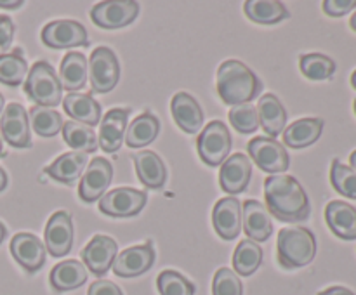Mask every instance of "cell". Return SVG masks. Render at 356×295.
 I'll return each instance as SVG.
<instances>
[{
    "instance_id": "obj_1",
    "label": "cell",
    "mask_w": 356,
    "mask_h": 295,
    "mask_svg": "<svg viewBox=\"0 0 356 295\" xmlns=\"http://www.w3.org/2000/svg\"><path fill=\"white\" fill-rule=\"evenodd\" d=\"M268 212L284 222H299L309 217V200L301 184L292 176H270L264 180Z\"/></svg>"
},
{
    "instance_id": "obj_2",
    "label": "cell",
    "mask_w": 356,
    "mask_h": 295,
    "mask_svg": "<svg viewBox=\"0 0 356 295\" xmlns=\"http://www.w3.org/2000/svg\"><path fill=\"white\" fill-rule=\"evenodd\" d=\"M218 94L228 106L249 104L263 90V82L250 68L236 59H228L218 69Z\"/></svg>"
},
{
    "instance_id": "obj_3",
    "label": "cell",
    "mask_w": 356,
    "mask_h": 295,
    "mask_svg": "<svg viewBox=\"0 0 356 295\" xmlns=\"http://www.w3.org/2000/svg\"><path fill=\"white\" fill-rule=\"evenodd\" d=\"M278 262L285 269L308 266L316 255V239L306 228H284L278 233Z\"/></svg>"
},
{
    "instance_id": "obj_4",
    "label": "cell",
    "mask_w": 356,
    "mask_h": 295,
    "mask_svg": "<svg viewBox=\"0 0 356 295\" xmlns=\"http://www.w3.org/2000/svg\"><path fill=\"white\" fill-rule=\"evenodd\" d=\"M24 92L37 106L54 110V106L61 103V82L47 61H37L31 66L24 80Z\"/></svg>"
},
{
    "instance_id": "obj_5",
    "label": "cell",
    "mask_w": 356,
    "mask_h": 295,
    "mask_svg": "<svg viewBox=\"0 0 356 295\" xmlns=\"http://www.w3.org/2000/svg\"><path fill=\"white\" fill-rule=\"evenodd\" d=\"M198 155L207 165L219 167L232 149V134L222 121L212 120L197 139Z\"/></svg>"
},
{
    "instance_id": "obj_6",
    "label": "cell",
    "mask_w": 356,
    "mask_h": 295,
    "mask_svg": "<svg viewBox=\"0 0 356 295\" xmlns=\"http://www.w3.org/2000/svg\"><path fill=\"white\" fill-rule=\"evenodd\" d=\"M89 80L94 92L106 94L115 89L120 78V65L110 47H96L90 54Z\"/></svg>"
},
{
    "instance_id": "obj_7",
    "label": "cell",
    "mask_w": 356,
    "mask_h": 295,
    "mask_svg": "<svg viewBox=\"0 0 356 295\" xmlns=\"http://www.w3.org/2000/svg\"><path fill=\"white\" fill-rule=\"evenodd\" d=\"M139 3L132 0H106L90 9V19L104 30L127 26L138 17Z\"/></svg>"
},
{
    "instance_id": "obj_8",
    "label": "cell",
    "mask_w": 356,
    "mask_h": 295,
    "mask_svg": "<svg viewBox=\"0 0 356 295\" xmlns=\"http://www.w3.org/2000/svg\"><path fill=\"white\" fill-rule=\"evenodd\" d=\"M249 155L261 170L270 174L285 172L291 165V156L282 142L271 137H254L249 142Z\"/></svg>"
},
{
    "instance_id": "obj_9",
    "label": "cell",
    "mask_w": 356,
    "mask_h": 295,
    "mask_svg": "<svg viewBox=\"0 0 356 295\" xmlns=\"http://www.w3.org/2000/svg\"><path fill=\"white\" fill-rule=\"evenodd\" d=\"M42 42L51 49L87 47V30L73 19H58L47 23L42 30Z\"/></svg>"
},
{
    "instance_id": "obj_10",
    "label": "cell",
    "mask_w": 356,
    "mask_h": 295,
    "mask_svg": "<svg viewBox=\"0 0 356 295\" xmlns=\"http://www.w3.org/2000/svg\"><path fill=\"white\" fill-rule=\"evenodd\" d=\"M145 191L134 187H117L101 198L99 210L110 217H132L139 214L146 205Z\"/></svg>"
},
{
    "instance_id": "obj_11",
    "label": "cell",
    "mask_w": 356,
    "mask_h": 295,
    "mask_svg": "<svg viewBox=\"0 0 356 295\" xmlns=\"http://www.w3.org/2000/svg\"><path fill=\"white\" fill-rule=\"evenodd\" d=\"M111 179H113V167L103 156H97L87 167L86 174L80 179L79 194L82 201L86 203H92V201L99 200L106 194L108 186H110Z\"/></svg>"
},
{
    "instance_id": "obj_12",
    "label": "cell",
    "mask_w": 356,
    "mask_h": 295,
    "mask_svg": "<svg viewBox=\"0 0 356 295\" xmlns=\"http://www.w3.org/2000/svg\"><path fill=\"white\" fill-rule=\"evenodd\" d=\"M0 130H2L3 139L9 142L13 148H30V120L19 103H10L3 110L2 118H0Z\"/></svg>"
},
{
    "instance_id": "obj_13",
    "label": "cell",
    "mask_w": 356,
    "mask_h": 295,
    "mask_svg": "<svg viewBox=\"0 0 356 295\" xmlns=\"http://www.w3.org/2000/svg\"><path fill=\"white\" fill-rule=\"evenodd\" d=\"M73 222L72 215L65 210L52 214L45 226V246L52 257H63L72 250Z\"/></svg>"
},
{
    "instance_id": "obj_14",
    "label": "cell",
    "mask_w": 356,
    "mask_h": 295,
    "mask_svg": "<svg viewBox=\"0 0 356 295\" xmlns=\"http://www.w3.org/2000/svg\"><path fill=\"white\" fill-rule=\"evenodd\" d=\"M117 252L118 245L113 238L106 235H96L82 250V259L96 276H103L113 266Z\"/></svg>"
},
{
    "instance_id": "obj_15",
    "label": "cell",
    "mask_w": 356,
    "mask_h": 295,
    "mask_svg": "<svg viewBox=\"0 0 356 295\" xmlns=\"http://www.w3.org/2000/svg\"><path fill=\"white\" fill-rule=\"evenodd\" d=\"M10 253L28 273H35L45 262V245L31 233H17L10 239Z\"/></svg>"
},
{
    "instance_id": "obj_16",
    "label": "cell",
    "mask_w": 356,
    "mask_h": 295,
    "mask_svg": "<svg viewBox=\"0 0 356 295\" xmlns=\"http://www.w3.org/2000/svg\"><path fill=\"white\" fill-rule=\"evenodd\" d=\"M155 262V250L152 243L131 246L117 255L113 260V273L122 278H134L146 273Z\"/></svg>"
},
{
    "instance_id": "obj_17",
    "label": "cell",
    "mask_w": 356,
    "mask_h": 295,
    "mask_svg": "<svg viewBox=\"0 0 356 295\" xmlns=\"http://www.w3.org/2000/svg\"><path fill=\"white\" fill-rule=\"evenodd\" d=\"M250 176H252L250 160L243 153H235L222 162L221 172H219V184L226 193H242L249 186Z\"/></svg>"
},
{
    "instance_id": "obj_18",
    "label": "cell",
    "mask_w": 356,
    "mask_h": 295,
    "mask_svg": "<svg viewBox=\"0 0 356 295\" xmlns=\"http://www.w3.org/2000/svg\"><path fill=\"white\" fill-rule=\"evenodd\" d=\"M129 115H131L129 108H113L101 120L99 146L106 153H115L122 148L127 132Z\"/></svg>"
},
{
    "instance_id": "obj_19",
    "label": "cell",
    "mask_w": 356,
    "mask_h": 295,
    "mask_svg": "<svg viewBox=\"0 0 356 295\" xmlns=\"http://www.w3.org/2000/svg\"><path fill=\"white\" fill-rule=\"evenodd\" d=\"M216 233L225 239H233L238 236L242 228V205L236 198L226 196L216 203L212 212Z\"/></svg>"
},
{
    "instance_id": "obj_20",
    "label": "cell",
    "mask_w": 356,
    "mask_h": 295,
    "mask_svg": "<svg viewBox=\"0 0 356 295\" xmlns=\"http://www.w3.org/2000/svg\"><path fill=\"white\" fill-rule=\"evenodd\" d=\"M243 231L252 242H266L273 233V222L268 208L257 200H247L242 207Z\"/></svg>"
},
{
    "instance_id": "obj_21",
    "label": "cell",
    "mask_w": 356,
    "mask_h": 295,
    "mask_svg": "<svg viewBox=\"0 0 356 295\" xmlns=\"http://www.w3.org/2000/svg\"><path fill=\"white\" fill-rule=\"evenodd\" d=\"M170 110H172V117L176 124L186 134H197L202 125H204V111H202L200 104L188 92H177L172 97Z\"/></svg>"
},
{
    "instance_id": "obj_22",
    "label": "cell",
    "mask_w": 356,
    "mask_h": 295,
    "mask_svg": "<svg viewBox=\"0 0 356 295\" xmlns=\"http://www.w3.org/2000/svg\"><path fill=\"white\" fill-rule=\"evenodd\" d=\"M63 108L73 121L96 127L101 121V106L90 94L70 92L63 99Z\"/></svg>"
},
{
    "instance_id": "obj_23",
    "label": "cell",
    "mask_w": 356,
    "mask_h": 295,
    "mask_svg": "<svg viewBox=\"0 0 356 295\" xmlns=\"http://www.w3.org/2000/svg\"><path fill=\"white\" fill-rule=\"evenodd\" d=\"M325 221L330 231L343 239H356V208L334 200L325 208Z\"/></svg>"
},
{
    "instance_id": "obj_24",
    "label": "cell",
    "mask_w": 356,
    "mask_h": 295,
    "mask_svg": "<svg viewBox=\"0 0 356 295\" xmlns=\"http://www.w3.org/2000/svg\"><path fill=\"white\" fill-rule=\"evenodd\" d=\"M139 180L149 189H160L167 180V170L162 158L153 151H139L132 156Z\"/></svg>"
},
{
    "instance_id": "obj_25",
    "label": "cell",
    "mask_w": 356,
    "mask_h": 295,
    "mask_svg": "<svg viewBox=\"0 0 356 295\" xmlns=\"http://www.w3.org/2000/svg\"><path fill=\"white\" fill-rule=\"evenodd\" d=\"M87 162L89 160H87L86 153L70 151L56 158L49 167H45V174L63 184H73L80 179Z\"/></svg>"
},
{
    "instance_id": "obj_26",
    "label": "cell",
    "mask_w": 356,
    "mask_h": 295,
    "mask_svg": "<svg viewBox=\"0 0 356 295\" xmlns=\"http://www.w3.org/2000/svg\"><path fill=\"white\" fill-rule=\"evenodd\" d=\"M257 115H259L261 127L271 139L284 132L285 124H287V111L273 94L261 96L259 104H257Z\"/></svg>"
},
{
    "instance_id": "obj_27",
    "label": "cell",
    "mask_w": 356,
    "mask_h": 295,
    "mask_svg": "<svg viewBox=\"0 0 356 295\" xmlns=\"http://www.w3.org/2000/svg\"><path fill=\"white\" fill-rule=\"evenodd\" d=\"M323 120L320 118H301L284 130V142L289 148L302 149L316 142L322 135Z\"/></svg>"
},
{
    "instance_id": "obj_28",
    "label": "cell",
    "mask_w": 356,
    "mask_h": 295,
    "mask_svg": "<svg viewBox=\"0 0 356 295\" xmlns=\"http://www.w3.org/2000/svg\"><path fill=\"white\" fill-rule=\"evenodd\" d=\"M51 285L58 292L75 290L87 281V269L80 260H63L51 271Z\"/></svg>"
},
{
    "instance_id": "obj_29",
    "label": "cell",
    "mask_w": 356,
    "mask_h": 295,
    "mask_svg": "<svg viewBox=\"0 0 356 295\" xmlns=\"http://www.w3.org/2000/svg\"><path fill=\"white\" fill-rule=\"evenodd\" d=\"M87 59L82 52H68L59 66V82L70 92L86 87Z\"/></svg>"
},
{
    "instance_id": "obj_30",
    "label": "cell",
    "mask_w": 356,
    "mask_h": 295,
    "mask_svg": "<svg viewBox=\"0 0 356 295\" xmlns=\"http://www.w3.org/2000/svg\"><path fill=\"white\" fill-rule=\"evenodd\" d=\"M160 132V121L155 115L143 113L127 127L125 142L129 148H145L149 142L155 141Z\"/></svg>"
},
{
    "instance_id": "obj_31",
    "label": "cell",
    "mask_w": 356,
    "mask_h": 295,
    "mask_svg": "<svg viewBox=\"0 0 356 295\" xmlns=\"http://www.w3.org/2000/svg\"><path fill=\"white\" fill-rule=\"evenodd\" d=\"M247 17L259 24H275L289 17V9L277 0H249L243 3Z\"/></svg>"
},
{
    "instance_id": "obj_32",
    "label": "cell",
    "mask_w": 356,
    "mask_h": 295,
    "mask_svg": "<svg viewBox=\"0 0 356 295\" xmlns=\"http://www.w3.org/2000/svg\"><path fill=\"white\" fill-rule=\"evenodd\" d=\"M63 139L73 151L80 153H94L97 149V139L96 132L89 125L79 124V121L68 120L63 124Z\"/></svg>"
},
{
    "instance_id": "obj_33",
    "label": "cell",
    "mask_w": 356,
    "mask_h": 295,
    "mask_svg": "<svg viewBox=\"0 0 356 295\" xmlns=\"http://www.w3.org/2000/svg\"><path fill=\"white\" fill-rule=\"evenodd\" d=\"M263 262V250L252 239H242L236 245L235 253H233V267L235 273L242 276H250L257 271V267Z\"/></svg>"
},
{
    "instance_id": "obj_34",
    "label": "cell",
    "mask_w": 356,
    "mask_h": 295,
    "mask_svg": "<svg viewBox=\"0 0 356 295\" xmlns=\"http://www.w3.org/2000/svg\"><path fill=\"white\" fill-rule=\"evenodd\" d=\"M28 62L23 58L21 49L0 56V83L9 87H17L26 80Z\"/></svg>"
},
{
    "instance_id": "obj_35",
    "label": "cell",
    "mask_w": 356,
    "mask_h": 295,
    "mask_svg": "<svg viewBox=\"0 0 356 295\" xmlns=\"http://www.w3.org/2000/svg\"><path fill=\"white\" fill-rule=\"evenodd\" d=\"M30 124L35 134L42 135V137H54L63 128V118L52 108L33 106L30 111Z\"/></svg>"
},
{
    "instance_id": "obj_36",
    "label": "cell",
    "mask_w": 356,
    "mask_h": 295,
    "mask_svg": "<svg viewBox=\"0 0 356 295\" xmlns=\"http://www.w3.org/2000/svg\"><path fill=\"white\" fill-rule=\"evenodd\" d=\"M302 75L309 80H327L336 71V62L323 54H305L299 59Z\"/></svg>"
},
{
    "instance_id": "obj_37",
    "label": "cell",
    "mask_w": 356,
    "mask_h": 295,
    "mask_svg": "<svg viewBox=\"0 0 356 295\" xmlns=\"http://www.w3.org/2000/svg\"><path fill=\"white\" fill-rule=\"evenodd\" d=\"M330 180L337 193L356 200V172L351 167L344 165L339 160H334L332 169H330Z\"/></svg>"
},
{
    "instance_id": "obj_38",
    "label": "cell",
    "mask_w": 356,
    "mask_h": 295,
    "mask_svg": "<svg viewBox=\"0 0 356 295\" xmlns=\"http://www.w3.org/2000/svg\"><path fill=\"white\" fill-rule=\"evenodd\" d=\"M160 295H195V285L177 271H163L156 280Z\"/></svg>"
},
{
    "instance_id": "obj_39",
    "label": "cell",
    "mask_w": 356,
    "mask_h": 295,
    "mask_svg": "<svg viewBox=\"0 0 356 295\" xmlns=\"http://www.w3.org/2000/svg\"><path fill=\"white\" fill-rule=\"evenodd\" d=\"M229 121H232L233 128L238 130L240 134H252L259 127L257 108L252 106V104L232 106V110H229Z\"/></svg>"
},
{
    "instance_id": "obj_40",
    "label": "cell",
    "mask_w": 356,
    "mask_h": 295,
    "mask_svg": "<svg viewBox=\"0 0 356 295\" xmlns=\"http://www.w3.org/2000/svg\"><path fill=\"white\" fill-rule=\"evenodd\" d=\"M212 292L214 295H242L243 287L238 274L233 273L228 267H221L214 276Z\"/></svg>"
},
{
    "instance_id": "obj_41",
    "label": "cell",
    "mask_w": 356,
    "mask_h": 295,
    "mask_svg": "<svg viewBox=\"0 0 356 295\" xmlns=\"http://www.w3.org/2000/svg\"><path fill=\"white\" fill-rule=\"evenodd\" d=\"M14 40V23L9 16L0 14V56L9 54L10 44Z\"/></svg>"
},
{
    "instance_id": "obj_42",
    "label": "cell",
    "mask_w": 356,
    "mask_h": 295,
    "mask_svg": "<svg viewBox=\"0 0 356 295\" xmlns=\"http://www.w3.org/2000/svg\"><path fill=\"white\" fill-rule=\"evenodd\" d=\"M356 7V0H325L323 10L332 17H341L344 14L351 12Z\"/></svg>"
},
{
    "instance_id": "obj_43",
    "label": "cell",
    "mask_w": 356,
    "mask_h": 295,
    "mask_svg": "<svg viewBox=\"0 0 356 295\" xmlns=\"http://www.w3.org/2000/svg\"><path fill=\"white\" fill-rule=\"evenodd\" d=\"M87 295H124L120 288L108 280H97L89 287Z\"/></svg>"
},
{
    "instance_id": "obj_44",
    "label": "cell",
    "mask_w": 356,
    "mask_h": 295,
    "mask_svg": "<svg viewBox=\"0 0 356 295\" xmlns=\"http://www.w3.org/2000/svg\"><path fill=\"white\" fill-rule=\"evenodd\" d=\"M318 295H355V294L344 287H330V288H327V290L320 292Z\"/></svg>"
},
{
    "instance_id": "obj_45",
    "label": "cell",
    "mask_w": 356,
    "mask_h": 295,
    "mask_svg": "<svg viewBox=\"0 0 356 295\" xmlns=\"http://www.w3.org/2000/svg\"><path fill=\"white\" fill-rule=\"evenodd\" d=\"M23 6V2L21 0H14V2H6V0H0V7H3V9H17V7Z\"/></svg>"
},
{
    "instance_id": "obj_46",
    "label": "cell",
    "mask_w": 356,
    "mask_h": 295,
    "mask_svg": "<svg viewBox=\"0 0 356 295\" xmlns=\"http://www.w3.org/2000/svg\"><path fill=\"white\" fill-rule=\"evenodd\" d=\"M7 187V174L6 170L0 167V191H3Z\"/></svg>"
},
{
    "instance_id": "obj_47",
    "label": "cell",
    "mask_w": 356,
    "mask_h": 295,
    "mask_svg": "<svg viewBox=\"0 0 356 295\" xmlns=\"http://www.w3.org/2000/svg\"><path fill=\"white\" fill-rule=\"evenodd\" d=\"M6 236H7V229H6V226L0 222V245H2V242L6 239Z\"/></svg>"
},
{
    "instance_id": "obj_48",
    "label": "cell",
    "mask_w": 356,
    "mask_h": 295,
    "mask_svg": "<svg viewBox=\"0 0 356 295\" xmlns=\"http://www.w3.org/2000/svg\"><path fill=\"white\" fill-rule=\"evenodd\" d=\"M350 162H351V169L355 170L356 172V149L353 153H351V156H350Z\"/></svg>"
},
{
    "instance_id": "obj_49",
    "label": "cell",
    "mask_w": 356,
    "mask_h": 295,
    "mask_svg": "<svg viewBox=\"0 0 356 295\" xmlns=\"http://www.w3.org/2000/svg\"><path fill=\"white\" fill-rule=\"evenodd\" d=\"M3 110H6V101H3V96L0 94V118H2Z\"/></svg>"
},
{
    "instance_id": "obj_50",
    "label": "cell",
    "mask_w": 356,
    "mask_h": 295,
    "mask_svg": "<svg viewBox=\"0 0 356 295\" xmlns=\"http://www.w3.org/2000/svg\"><path fill=\"white\" fill-rule=\"evenodd\" d=\"M350 26H351V30H355V31H356V12L353 14V16H351Z\"/></svg>"
},
{
    "instance_id": "obj_51",
    "label": "cell",
    "mask_w": 356,
    "mask_h": 295,
    "mask_svg": "<svg viewBox=\"0 0 356 295\" xmlns=\"http://www.w3.org/2000/svg\"><path fill=\"white\" fill-rule=\"evenodd\" d=\"M351 85H353L355 89H356V69H355L353 75H351Z\"/></svg>"
},
{
    "instance_id": "obj_52",
    "label": "cell",
    "mask_w": 356,
    "mask_h": 295,
    "mask_svg": "<svg viewBox=\"0 0 356 295\" xmlns=\"http://www.w3.org/2000/svg\"><path fill=\"white\" fill-rule=\"evenodd\" d=\"M0 156H3V149H2V137H0Z\"/></svg>"
},
{
    "instance_id": "obj_53",
    "label": "cell",
    "mask_w": 356,
    "mask_h": 295,
    "mask_svg": "<svg viewBox=\"0 0 356 295\" xmlns=\"http://www.w3.org/2000/svg\"><path fill=\"white\" fill-rule=\"evenodd\" d=\"M355 113H356V99H355Z\"/></svg>"
}]
</instances>
